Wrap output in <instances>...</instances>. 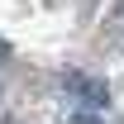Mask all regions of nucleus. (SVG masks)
Listing matches in <instances>:
<instances>
[{
	"instance_id": "1",
	"label": "nucleus",
	"mask_w": 124,
	"mask_h": 124,
	"mask_svg": "<svg viewBox=\"0 0 124 124\" xmlns=\"http://www.w3.org/2000/svg\"><path fill=\"white\" fill-rule=\"evenodd\" d=\"M62 86H67V91H77L81 100H86V105H95V110L110 105V86H105V81H91V77H81V72H67V77H62Z\"/></svg>"
},
{
	"instance_id": "2",
	"label": "nucleus",
	"mask_w": 124,
	"mask_h": 124,
	"mask_svg": "<svg viewBox=\"0 0 124 124\" xmlns=\"http://www.w3.org/2000/svg\"><path fill=\"white\" fill-rule=\"evenodd\" d=\"M67 124H100V119H95V115H72Z\"/></svg>"
},
{
	"instance_id": "3",
	"label": "nucleus",
	"mask_w": 124,
	"mask_h": 124,
	"mask_svg": "<svg viewBox=\"0 0 124 124\" xmlns=\"http://www.w3.org/2000/svg\"><path fill=\"white\" fill-rule=\"evenodd\" d=\"M0 57H10V43H5V38H0Z\"/></svg>"
},
{
	"instance_id": "4",
	"label": "nucleus",
	"mask_w": 124,
	"mask_h": 124,
	"mask_svg": "<svg viewBox=\"0 0 124 124\" xmlns=\"http://www.w3.org/2000/svg\"><path fill=\"white\" fill-rule=\"evenodd\" d=\"M115 15H124V0H115Z\"/></svg>"
}]
</instances>
